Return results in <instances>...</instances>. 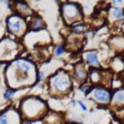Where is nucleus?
Instances as JSON below:
<instances>
[{"mask_svg": "<svg viewBox=\"0 0 124 124\" xmlns=\"http://www.w3.org/2000/svg\"><path fill=\"white\" fill-rule=\"evenodd\" d=\"M36 76L38 71L35 65L27 59L13 60L6 68V81L13 90L34 84L36 81Z\"/></svg>", "mask_w": 124, "mask_h": 124, "instance_id": "1", "label": "nucleus"}, {"mask_svg": "<svg viewBox=\"0 0 124 124\" xmlns=\"http://www.w3.org/2000/svg\"><path fill=\"white\" fill-rule=\"evenodd\" d=\"M21 111L25 119H39L47 112V105L39 98H28L22 101Z\"/></svg>", "mask_w": 124, "mask_h": 124, "instance_id": "2", "label": "nucleus"}, {"mask_svg": "<svg viewBox=\"0 0 124 124\" xmlns=\"http://www.w3.org/2000/svg\"><path fill=\"white\" fill-rule=\"evenodd\" d=\"M71 89V78L68 72L64 70L58 71L55 75H53L49 78V90L52 95L60 96L65 95Z\"/></svg>", "mask_w": 124, "mask_h": 124, "instance_id": "3", "label": "nucleus"}, {"mask_svg": "<svg viewBox=\"0 0 124 124\" xmlns=\"http://www.w3.org/2000/svg\"><path fill=\"white\" fill-rule=\"evenodd\" d=\"M60 11H62V16H63L64 21L68 24L81 23V21L83 18L82 8L76 2H71V1L64 2L62 5V7H60Z\"/></svg>", "mask_w": 124, "mask_h": 124, "instance_id": "4", "label": "nucleus"}, {"mask_svg": "<svg viewBox=\"0 0 124 124\" xmlns=\"http://www.w3.org/2000/svg\"><path fill=\"white\" fill-rule=\"evenodd\" d=\"M21 51V45L11 39H2L0 41V62H13Z\"/></svg>", "mask_w": 124, "mask_h": 124, "instance_id": "5", "label": "nucleus"}, {"mask_svg": "<svg viewBox=\"0 0 124 124\" xmlns=\"http://www.w3.org/2000/svg\"><path fill=\"white\" fill-rule=\"evenodd\" d=\"M6 24H7L8 31L12 33L13 35H16L17 38L23 36L24 33H25V30H27V23L18 15H13V16L8 17Z\"/></svg>", "mask_w": 124, "mask_h": 124, "instance_id": "6", "label": "nucleus"}, {"mask_svg": "<svg viewBox=\"0 0 124 124\" xmlns=\"http://www.w3.org/2000/svg\"><path fill=\"white\" fill-rule=\"evenodd\" d=\"M92 98H93L98 104L106 105V104H108L110 100H111V93H110L106 88L98 87V88H95V89L92 92Z\"/></svg>", "mask_w": 124, "mask_h": 124, "instance_id": "7", "label": "nucleus"}, {"mask_svg": "<svg viewBox=\"0 0 124 124\" xmlns=\"http://www.w3.org/2000/svg\"><path fill=\"white\" fill-rule=\"evenodd\" d=\"M0 124H21L19 115L13 108H7L0 115Z\"/></svg>", "mask_w": 124, "mask_h": 124, "instance_id": "8", "label": "nucleus"}, {"mask_svg": "<svg viewBox=\"0 0 124 124\" xmlns=\"http://www.w3.org/2000/svg\"><path fill=\"white\" fill-rule=\"evenodd\" d=\"M82 41H83V38L82 35H80V34H71L70 36H69V39H68V48H70L71 51H76V49H78V48H81L82 47Z\"/></svg>", "mask_w": 124, "mask_h": 124, "instance_id": "9", "label": "nucleus"}, {"mask_svg": "<svg viewBox=\"0 0 124 124\" xmlns=\"http://www.w3.org/2000/svg\"><path fill=\"white\" fill-rule=\"evenodd\" d=\"M13 5H15V11L21 15V16H30L33 13L31 8L27 5V2L24 1H19V0H16L13 1Z\"/></svg>", "mask_w": 124, "mask_h": 124, "instance_id": "10", "label": "nucleus"}, {"mask_svg": "<svg viewBox=\"0 0 124 124\" xmlns=\"http://www.w3.org/2000/svg\"><path fill=\"white\" fill-rule=\"evenodd\" d=\"M75 78L77 82H84L87 78V70L83 63H80L75 66Z\"/></svg>", "mask_w": 124, "mask_h": 124, "instance_id": "11", "label": "nucleus"}, {"mask_svg": "<svg viewBox=\"0 0 124 124\" xmlns=\"http://www.w3.org/2000/svg\"><path fill=\"white\" fill-rule=\"evenodd\" d=\"M45 121L43 123L45 124H63L64 123V119H63V116L59 115V113H49L48 116H45L43 117Z\"/></svg>", "mask_w": 124, "mask_h": 124, "instance_id": "12", "label": "nucleus"}, {"mask_svg": "<svg viewBox=\"0 0 124 124\" xmlns=\"http://www.w3.org/2000/svg\"><path fill=\"white\" fill-rule=\"evenodd\" d=\"M85 60L89 65L92 66H95V68H99V60H98V53L95 51H92V52H88L85 53Z\"/></svg>", "mask_w": 124, "mask_h": 124, "instance_id": "13", "label": "nucleus"}, {"mask_svg": "<svg viewBox=\"0 0 124 124\" xmlns=\"http://www.w3.org/2000/svg\"><path fill=\"white\" fill-rule=\"evenodd\" d=\"M112 104L113 105H119V106L124 105V89H119L113 94Z\"/></svg>", "mask_w": 124, "mask_h": 124, "instance_id": "14", "label": "nucleus"}, {"mask_svg": "<svg viewBox=\"0 0 124 124\" xmlns=\"http://www.w3.org/2000/svg\"><path fill=\"white\" fill-rule=\"evenodd\" d=\"M110 16L112 19H124V11L122 8H118V7H112L110 8Z\"/></svg>", "mask_w": 124, "mask_h": 124, "instance_id": "15", "label": "nucleus"}, {"mask_svg": "<svg viewBox=\"0 0 124 124\" xmlns=\"http://www.w3.org/2000/svg\"><path fill=\"white\" fill-rule=\"evenodd\" d=\"M29 28H30V30L36 31V30H40V29H43V28H45V23L42 22L41 18H34V19L31 21Z\"/></svg>", "mask_w": 124, "mask_h": 124, "instance_id": "16", "label": "nucleus"}, {"mask_svg": "<svg viewBox=\"0 0 124 124\" xmlns=\"http://www.w3.org/2000/svg\"><path fill=\"white\" fill-rule=\"evenodd\" d=\"M90 78L94 83H99L101 81V72L98 70H92L90 72Z\"/></svg>", "mask_w": 124, "mask_h": 124, "instance_id": "17", "label": "nucleus"}, {"mask_svg": "<svg viewBox=\"0 0 124 124\" xmlns=\"http://www.w3.org/2000/svg\"><path fill=\"white\" fill-rule=\"evenodd\" d=\"M72 30H74L75 33H77V34H81V33H83V31L85 30V25H84V23L74 24V25H72Z\"/></svg>", "mask_w": 124, "mask_h": 124, "instance_id": "18", "label": "nucleus"}, {"mask_svg": "<svg viewBox=\"0 0 124 124\" xmlns=\"http://www.w3.org/2000/svg\"><path fill=\"white\" fill-rule=\"evenodd\" d=\"M15 92H16V90H13V89H8L7 92H5L4 98H5V99H11V98H12V95L15 94Z\"/></svg>", "mask_w": 124, "mask_h": 124, "instance_id": "19", "label": "nucleus"}, {"mask_svg": "<svg viewBox=\"0 0 124 124\" xmlns=\"http://www.w3.org/2000/svg\"><path fill=\"white\" fill-rule=\"evenodd\" d=\"M63 53H64V47L63 46H58L55 48V51H54V54L55 55H62Z\"/></svg>", "mask_w": 124, "mask_h": 124, "instance_id": "20", "label": "nucleus"}, {"mask_svg": "<svg viewBox=\"0 0 124 124\" xmlns=\"http://www.w3.org/2000/svg\"><path fill=\"white\" fill-rule=\"evenodd\" d=\"M89 89H90V88H89V85H82V87H81V90H82L83 93H85V94L89 92Z\"/></svg>", "mask_w": 124, "mask_h": 124, "instance_id": "21", "label": "nucleus"}, {"mask_svg": "<svg viewBox=\"0 0 124 124\" xmlns=\"http://www.w3.org/2000/svg\"><path fill=\"white\" fill-rule=\"evenodd\" d=\"M78 105H80V106H81V108H82L83 111H87V106H85V105H84V104H83L82 101H78Z\"/></svg>", "mask_w": 124, "mask_h": 124, "instance_id": "22", "label": "nucleus"}, {"mask_svg": "<svg viewBox=\"0 0 124 124\" xmlns=\"http://www.w3.org/2000/svg\"><path fill=\"white\" fill-rule=\"evenodd\" d=\"M112 2H115V4H123V0H112Z\"/></svg>", "mask_w": 124, "mask_h": 124, "instance_id": "23", "label": "nucleus"}, {"mask_svg": "<svg viewBox=\"0 0 124 124\" xmlns=\"http://www.w3.org/2000/svg\"><path fill=\"white\" fill-rule=\"evenodd\" d=\"M25 124H31V123H30L29 121H25Z\"/></svg>", "mask_w": 124, "mask_h": 124, "instance_id": "24", "label": "nucleus"}, {"mask_svg": "<svg viewBox=\"0 0 124 124\" xmlns=\"http://www.w3.org/2000/svg\"><path fill=\"white\" fill-rule=\"evenodd\" d=\"M123 118H124V112H123Z\"/></svg>", "mask_w": 124, "mask_h": 124, "instance_id": "25", "label": "nucleus"}, {"mask_svg": "<svg viewBox=\"0 0 124 124\" xmlns=\"http://www.w3.org/2000/svg\"><path fill=\"white\" fill-rule=\"evenodd\" d=\"M55 1H60V0H55Z\"/></svg>", "mask_w": 124, "mask_h": 124, "instance_id": "26", "label": "nucleus"}]
</instances>
